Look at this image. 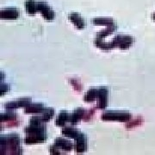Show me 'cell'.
<instances>
[{
	"instance_id": "cell-1",
	"label": "cell",
	"mask_w": 155,
	"mask_h": 155,
	"mask_svg": "<svg viewBox=\"0 0 155 155\" xmlns=\"http://www.w3.org/2000/svg\"><path fill=\"white\" fill-rule=\"evenodd\" d=\"M21 138L19 134L11 133L1 135L0 137V153L1 154H21Z\"/></svg>"
},
{
	"instance_id": "cell-2",
	"label": "cell",
	"mask_w": 155,
	"mask_h": 155,
	"mask_svg": "<svg viewBox=\"0 0 155 155\" xmlns=\"http://www.w3.org/2000/svg\"><path fill=\"white\" fill-rule=\"evenodd\" d=\"M101 118L104 121H118L127 122L132 118V115L128 111L108 110L102 115Z\"/></svg>"
},
{
	"instance_id": "cell-3",
	"label": "cell",
	"mask_w": 155,
	"mask_h": 155,
	"mask_svg": "<svg viewBox=\"0 0 155 155\" xmlns=\"http://www.w3.org/2000/svg\"><path fill=\"white\" fill-rule=\"evenodd\" d=\"M134 42V39L131 35L119 34L113 39V41H111V45L113 48H118L122 50H126L128 49L133 45Z\"/></svg>"
},
{
	"instance_id": "cell-4",
	"label": "cell",
	"mask_w": 155,
	"mask_h": 155,
	"mask_svg": "<svg viewBox=\"0 0 155 155\" xmlns=\"http://www.w3.org/2000/svg\"><path fill=\"white\" fill-rule=\"evenodd\" d=\"M31 103V97H22L15 101L8 102L5 104L6 110H15L18 108H25Z\"/></svg>"
},
{
	"instance_id": "cell-5",
	"label": "cell",
	"mask_w": 155,
	"mask_h": 155,
	"mask_svg": "<svg viewBox=\"0 0 155 155\" xmlns=\"http://www.w3.org/2000/svg\"><path fill=\"white\" fill-rule=\"evenodd\" d=\"M88 147V139L85 134L80 133L78 134L77 138L75 139V145H74V148L75 152L78 153H84Z\"/></svg>"
},
{
	"instance_id": "cell-6",
	"label": "cell",
	"mask_w": 155,
	"mask_h": 155,
	"mask_svg": "<svg viewBox=\"0 0 155 155\" xmlns=\"http://www.w3.org/2000/svg\"><path fill=\"white\" fill-rule=\"evenodd\" d=\"M47 140V133L41 134H26L24 138V143L27 145L41 144Z\"/></svg>"
},
{
	"instance_id": "cell-7",
	"label": "cell",
	"mask_w": 155,
	"mask_h": 155,
	"mask_svg": "<svg viewBox=\"0 0 155 155\" xmlns=\"http://www.w3.org/2000/svg\"><path fill=\"white\" fill-rule=\"evenodd\" d=\"M38 11L41 12V14L46 20L51 21V20H54L55 17V12L53 11L50 8V6L44 1L38 2Z\"/></svg>"
},
{
	"instance_id": "cell-8",
	"label": "cell",
	"mask_w": 155,
	"mask_h": 155,
	"mask_svg": "<svg viewBox=\"0 0 155 155\" xmlns=\"http://www.w3.org/2000/svg\"><path fill=\"white\" fill-rule=\"evenodd\" d=\"M108 100H109V89L107 87H99V93L97 97V105L96 106L98 110H104L108 105Z\"/></svg>"
},
{
	"instance_id": "cell-9",
	"label": "cell",
	"mask_w": 155,
	"mask_h": 155,
	"mask_svg": "<svg viewBox=\"0 0 155 155\" xmlns=\"http://www.w3.org/2000/svg\"><path fill=\"white\" fill-rule=\"evenodd\" d=\"M19 17V11L17 8H5L3 9L0 11V18L1 19H8V20H11V19H17Z\"/></svg>"
},
{
	"instance_id": "cell-10",
	"label": "cell",
	"mask_w": 155,
	"mask_h": 155,
	"mask_svg": "<svg viewBox=\"0 0 155 155\" xmlns=\"http://www.w3.org/2000/svg\"><path fill=\"white\" fill-rule=\"evenodd\" d=\"M44 104L42 103H30L24 108V112L26 114H41L45 110Z\"/></svg>"
},
{
	"instance_id": "cell-11",
	"label": "cell",
	"mask_w": 155,
	"mask_h": 155,
	"mask_svg": "<svg viewBox=\"0 0 155 155\" xmlns=\"http://www.w3.org/2000/svg\"><path fill=\"white\" fill-rule=\"evenodd\" d=\"M54 145L57 146L61 150H64L66 152H70L73 148V144L72 141L63 137H58L54 140Z\"/></svg>"
},
{
	"instance_id": "cell-12",
	"label": "cell",
	"mask_w": 155,
	"mask_h": 155,
	"mask_svg": "<svg viewBox=\"0 0 155 155\" xmlns=\"http://www.w3.org/2000/svg\"><path fill=\"white\" fill-rule=\"evenodd\" d=\"M24 132L26 134H41L47 133V127L43 124H31L29 123V125L25 127L24 128Z\"/></svg>"
},
{
	"instance_id": "cell-13",
	"label": "cell",
	"mask_w": 155,
	"mask_h": 155,
	"mask_svg": "<svg viewBox=\"0 0 155 155\" xmlns=\"http://www.w3.org/2000/svg\"><path fill=\"white\" fill-rule=\"evenodd\" d=\"M86 113V110L84 108H77L75 109L74 111L72 112V114L71 115L70 117V123L72 126H74L78 124V122H79L80 120L84 119V115Z\"/></svg>"
},
{
	"instance_id": "cell-14",
	"label": "cell",
	"mask_w": 155,
	"mask_h": 155,
	"mask_svg": "<svg viewBox=\"0 0 155 155\" xmlns=\"http://www.w3.org/2000/svg\"><path fill=\"white\" fill-rule=\"evenodd\" d=\"M69 19L78 29H83L85 27V22H84V18L77 12L71 13L69 15Z\"/></svg>"
},
{
	"instance_id": "cell-15",
	"label": "cell",
	"mask_w": 155,
	"mask_h": 155,
	"mask_svg": "<svg viewBox=\"0 0 155 155\" xmlns=\"http://www.w3.org/2000/svg\"><path fill=\"white\" fill-rule=\"evenodd\" d=\"M71 115L67 110H61L57 116L55 120L56 126L58 127H64L67 122H70Z\"/></svg>"
},
{
	"instance_id": "cell-16",
	"label": "cell",
	"mask_w": 155,
	"mask_h": 155,
	"mask_svg": "<svg viewBox=\"0 0 155 155\" xmlns=\"http://www.w3.org/2000/svg\"><path fill=\"white\" fill-rule=\"evenodd\" d=\"M98 93H99V88H95V87L90 88L86 91V93L84 94V102L91 103V102H94L96 100H97Z\"/></svg>"
},
{
	"instance_id": "cell-17",
	"label": "cell",
	"mask_w": 155,
	"mask_h": 155,
	"mask_svg": "<svg viewBox=\"0 0 155 155\" xmlns=\"http://www.w3.org/2000/svg\"><path fill=\"white\" fill-rule=\"evenodd\" d=\"M79 133H80V131L73 127H65L61 129V134L63 135H65L66 137H68V138L74 139V140L77 138Z\"/></svg>"
},
{
	"instance_id": "cell-18",
	"label": "cell",
	"mask_w": 155,
	"mask_h": 155,
	"mask_svg": "<svg viewBox=\"0 0 155 155\" xmlns=\"http://www.w3.org/2000/svg\"><path fill=\"white\" fill-rule=\"evenodd\" d=\"M25 9L29 15H35L38 11V2L34 0H27L25 2Z\"/></svg>"
},
{
	"instance_id": "cell-19",
	"label": "cell",
	"mask_w": 155,
	"mask_h": 155,
	"mask_svg": "<svg viewBox=\"0 0 155 155\" xmlns=\"http://www.w3.org/2000/svg\"><path fill=\"white\" fill-rule=\"evenodd\" d=\"M116 29V24L110 25V26H108L104 30H102V31H100V32H98V33L97 34L96 39H98V40H104L107 35H111V34L113 33Z\"/></svg>"
},
{
	"instance_id": "cell-20",
	"label": "cell",
	"mask_w": 155,
	"mask_h": 155,
	"mask_svg": "<svg viewBox=\"0 0 155 155\" xmlns=\"http://www.w3.org/2000/svg\"><path fill=\"white\" fill-rule=\"evenodd\" d=\"M55 114V110L54 108L52 107H49V108H45V110H43V112L41 113V119L43 120L44 122H49L50 120L54 117Z\"/></svg>"
},
{
	"instance_id": "cell-21",
	"label": "cell",
	"mask_w": 155,
	"mask_h": 155,
	"mask_svg": "<svg viewBox=\"0 0 155 155\" xmlns=\"http://www.w3.org/2000/svg\"><path fill=\"white\" fill-rule=\"evenodd\" d=\"M92 23L97 24V25H105V26L115 24L113 19L110 17H97V18L92 19Z\"/></svg>"
},
{
	"instance_id": "cell-22",
	"label": "cell",
	"mask_w": 155,
	"mask_h": 155,
	"mask_svg": "<svg viewBox=\"0 0 155 155\" xmlns=\"http://www.w3.org/2000/svg\"><path fill=\"white\" fill-rule=\"evenodd\" d=\"M0 118H1V122H9V121L17 119V115L16 113H14L13 110H7L5 113H1Z\"/></svg>"
},
{
	"instance_id": "cell-23",
	"label": "cell",
	"mask_w": 155,
	"mask_h": 155,
	"mask_svg": "<svg viewBox=\"0 0 155 155\" xmlns=\"http://www.w3.org/2000/svg\"><path fill=\"white\" fill-rule=\"evenodd\" d=\"M143 122V119L142 117L140 116H138L136 118H134L133 120H129L128 122H127V124H126V127L127 128H133V127H137V126H140L141 123Z\"/></svg>"
},
{
	"instance_id": "cell-24",
	"label": "cell",
	"mask_w": 155,
	"mask_h": 155,
	"mask_svg": "<svg viewBox=\"0 0 155 155\" xmlns=\"http://www.w3.org/2000/svg\"><path fill=\"white\" fill-rule=\"evenodd\" d=\"M69 81H70L71 84L73 86V88L75 89L76 91H80L82 90V85H81L80 82H79V81H78L77 79H75V78H70V79H69Z\"/></svg>"
},
{
	"instance_id": "cell-25",
	"label": "cell",
	"mask_w": 155,
	"mask_h": 155,
	"mask_svg": "<svg viewBox=\"0 0 155 155\" xmlns=\"http://www.w3.org/2000/svg\"><path fill=\"white\" fill-rule=\"evenodd\" d=\"M96 107L95 108H91L90 110L86 111V113H85V115H84V121H89L92 116H93V115L95 114V111H96Z\"/></svg>"
},
{
	"instance_id": "cell-26",
	"label": "cell",
	"mask_w": 155,
	"mask_h": 155,
	"mask_svg": "<svg viewBox=\"0 0 155 155\" xmlns=\"http://www.w3.org/2000/svg\"><path fill=\"white\" fill-rule=\"evenodd\" d=\"M11 89V86L9 84H5V83H1V86H0V90H1V96H4L5 92L9 91Z\"/></svg>"
},
{
	"instance_id": "cell-27",
	"label": "cell",
	"mask_w": 155,
	"mask_h": 155,
	"mask_svg": "<svg viewBox=\"0 0 155 155\" xmlns=\"http://www.w3.org/2000/svg\"><path fill=\"white\" fill-rule=\"evenodd\" d=\"M60 150L61 149L57 146H55V145H53V146L50 147V153L52 154H61L62 152H61Z\"/></svg>"
},
{
	"instance_id": "cell-28",
	"label": "cell",
	"mask_w": 155,
	"mask_h": 155,
	"mask_svg": "<svg viewBox=\"0 0 155 155\" xmlns=\"http://www.w3.org/2000/svg\"><path fill=\"white\" fill-rule=\"evenodd\" d=\"M7 122V124H6V127H17V126H19V124H20V121H18V120H12V121H9V122Z\"/></svg>"
},
{
	"instance_id": "cell-29",
	"label": "cell",
	"mask_w": 155,
	"mask_h": 155,
	"mask_svg": "<svg viewBox=\"0 0 155 155\" xmlns=\"http://www.w3.org/2000/svg\"><path fill=\"white\" fill-rule=\"evenodd\" d=\"M153 21H155V12L153 13Z\"/></svg>"
}]
</instances>
